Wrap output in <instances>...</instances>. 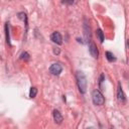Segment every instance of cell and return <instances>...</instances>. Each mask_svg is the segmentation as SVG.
<instances>
[{"mask_svg": "<svg viewBox=\"0 0 129 129\" xmlns=\"http://www.w3.org/2000/svg\"><path fill=\"white\" fill-rule=\"evenodd\" d=\"M77 85L81 94H85L87 92V78L83 72H77L76 74Z\"/></svg>", "mask_w": 129, "mask_h": 129, "instance_id": "obj_1", "label": "cell"}, {"mask_svg": "<svg viewBox=\"0 0 129 129\" xmlns=\"http://www.w3.org/2000/svg\"><path fill=\"white\" fill-rule=\"evenodd\" d=\"M92 100H93V103L98 106H101L105 103V98L99 90H94L92 92Z\"/></svg>", "mask_w": 129, "mask_h": 129, "instance_id": "obj_2", "label": "cell"}, {"mask_svg": "<svg viewBox=\"0 0 129 129\" xmlns=\"http://www.w3.org/2000/svg\"><path fill=\"white\" fill-rule=\"evenodd\" d=\"M84 35H85V41L86 42L91 41V36H92L91 27H90V25L88 23V20L86 18L84 19Z\"/></svg>", "mask_w": 129, "mask_h": 129, "instance_id": "obj_3", "label": "cell"}, {"mask_svg": "<svg viewBox=\"0 0 129 129\" xmlns=\"http://www.w3.org/2000/svg\"><path fill=\"white\" fill-rule=\"evenodd\" d=\"M49 72H50V74L53 75V76H58V75L62 72V67H61V64L58 63V62H54V63H52V64L49 67Z\"/></svg>", "mask_w": 129, "mask_h": 129, "instance_id": "obj_4", "label": "cell"}, {"mask_svg": "<svg viewBox=\"0 0 129 129\" xmlns=\"http://www.w3.org/2000/svg\"><path fill=\"white\" fill-rule=\"evenodd\" d=\"M50 39H51L52 42H54L56 44H61L62 43V36L58 31L52 32L51 35H50Z\"/></svg>", "mask_w": 129, "mask_h": 129, "instance_id": "obj_5", "label": "cell"}, {"mask_svg": "<svg viewBox=\"0 0 129 129\" xmlns=\"http://www.w3.org/2000/svg\"><path fill=\"white\" fill-rule=\"evenodd\" d=\"M117 99L121 103H125L126 102V96H125V94L123 92V89H122V86H121L120 83L118 85V90H117Z\"/></svg>", "mask_w": 129, "mask_h": 129, "instance_id": "obj_6", "label": "cell"}, {"mask_svg": "<svg viewBox=\"0 0 129 129\" xmlns=\"http://www.w3.org/2000/svg\"><path fill=\"white\" fill-rule=\"evenodd\" d=\"M89 51H90L91 55H92L94 58H97V57L99 56L98 47H97V45H96L94 42H90V44H89Z\"/></svg>", "mask_w": 129, "mask_h": 129, "instance_id": "obj_7", "label": "cell"}, {"mask_svg": "<svg viewBox=\"0 0 129 129\" xmlns=\"http://www.w3.org/2000/svg\"><path fill=\"white\" fill-rule=\"evenodd\" d=\"M52 115H53V120H54V122L56 124H60L62 122L63 118H62V116H61V114H60V112L58 110H53L52 111Z\"/></svg>", "mask_w": 129, "mask_h": 129, "instance_id": "obj_8", "label": "cell"}, {"mask_svg": "<svg viewBox=\"0 0 129 129\" xmlns=\"http://www.w3.org/2000/svg\"><path fill=\"white\" fill-rule=\"evenodd\" d=\"M96 34H97V36H98V38H99L100 42H101V43H103V42H104V40H105V36H104V32L102 31V29H97Z\"/></svg>", "mask_w": 129, "mask_h": 129, "instance_id": "obj_9", "label": "cell"}, {"mask_svg": "<svg viewBox=\"0 0 129 129\" xmlns=\"http://www.w3.org/2000/svg\"><path fill=\"white\" fill-rule=\"evenodd\" d=\"M106 58H107V59H108V61H110V62H113V61H115V60H116L115 55H114L111 51H106Z\"/></svg>", "mask_w": 129, "mask_h": 129, "instance_id": "obj_10", "label": "cell"}, {"mask_svg": "<svg viewBox=\"0 0 129 129\" xmlns=\"http://www.w3.org/2000/svg\"><path fill=\"white\" fill-rule=\"evenodd\" d=\"M5 35H6V42L10 44V36H9V23L5 24Z\"/></svg>", "mask_w": 129, "mask_h": 129, "instance_id": "obj_11", "label": "cell"}, {"mask_svg": "<svg viewBox=\"0 0 129 129\" xmlns=\"http://www.w3.org/2000/svg\"><path fill=\"white\" fill-rule=\"evenodd\" d=\"M36 95H37V89L35 87H31L30 91H29V97L30 98H35Z\"/></svg>", "mask_w": 129, "mask_h": 129, "instance_id": "obj_12", "label": "cell"}, {"mask_svg": "<svg viewBox=\"0 0 129 129\" xmlns=\"http://www.w3.org/2000/svg\"><path fill=\"white\" fill-rule=\"evenodd\" d=\"M29 58H30V55H29V53H28V52H26V51H24V52H22V53L20 54V59L28 60Z\"/></svg>", "mask_w": 129, "mask_h": 129, "instance_id": "obj_13", "label": "cell"}, {"mask_svg": "<svg viewBox=\"0 0 129 129\" xmlns=\"http://www.w3.org/2000/svg\"><path fill=\"white\" fill-rule=\"evenodd\" d=\"M18 18L24 20L25 23L27 24V17H26V14H25L24 12H19V13H18Z\"/></svg>", "mask_w": 129, "mask_h": 129, "instance_id": "obj_14", "label": "cell"}, {"mask_svg": "<svg viewBox=\"0 0 129 129\" xmlns=\"http://www.w3.org/2000/svg\"><path fill=\"white\" fill-rule=\"evenodd\" d=\"M104 78H105V76H104V74H102V75L100 76V81H99V84H100V86H101V84L103 83V81H104Z\"/></svg>", "mask_w": 129, "mask_h": 129, "instance_id": "obj_15", "label": "cell"}, {"mask_svg": "<svg viewBox=\"0 0 129 129\" xmlns=\"http://www.w3.org/2000/svg\"><path fill=\"white\" fill-rule=\"evenodd\" d=\"M59 52H60L59 48H54V49H53V53H54V54H59Z\"/></svg>", "mask_w": 129, "mask_h": 129, "instance_id": "obj_16", "label": "cell"}, {"mask_svg": "<svg viewBox=\"0 0 129 129\" xmlns=\"http://www.w3.org/2000/svg\"><path fill=\"white\" fill-rule=\"evenodd\" d=\"M87 129H96V128H94V127H89V128H87Z\"/></svg>", "mask_w": 129, "mask_h": 129, "instance_id": "obj_17", "label": "cell"}]
</instances>
